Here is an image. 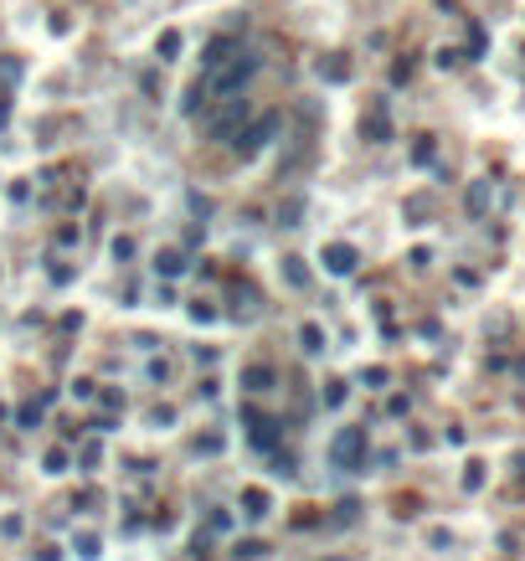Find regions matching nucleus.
<instances>
[{
    "label": "nucleus",
    "instance_id": "nucleus-18",
    "mask_svg": "<svg viewBox=\"0 0 525 561\" xmlns=\"http://www.w3.org/2000/svg\"><path fill=\"white\" fill-rule=\"evenodd\" d=\"M155 52H160V57H175V52H181V36H175V31H165V36H160V47H155Z\"/></svg>",
    "mask_w": 525,
    "mask_h": 561
},
{
    "label": "nucleus",
    "instance_id": "nucleus-16",
    "mask_svg": "<svg viewBox=\"0 0 525 561\" xmlns=\"http://www.w3.org/2000/svg\"><path fill=\"white\" fill-rule=\"evenodd\" d=\"M232 556H237V561H258V556H262V541H243Z\"/></svg>",
    "mask_w": 525,
    "mask_h": 561
},
{
    "label": "nucleus",
    "instance_id": "nucleus-7",
    "mask_svg": "<svg viewBox=\"0 0 525 561\" xmlns=\"http://www.w3.org/2000/svg\"><path fill=\"white\" fill-rule=\"evenodd\" d=\"M243 417H248V427H253V443H258V448H273V443H278V422H273V417H262V412H243Z\"/></svg>",
    "mask_w": 525,
    "mask_h": 561
},
{
    "label": "nucleus",
    "instance_id": "nucleus-23",
    "mask_svg": "<svg viewBox=\"0 0 525 561\" xmlns=\"http://www.w3.org/2000/svg\"><path fill=\"white\" fill-rule=\"evenodd\" d=\"M191 319H201V325H206V319H216V309H206L201 299H196V304H191Z\"/></svg>",
    "mask_w": 525,
    "mask_h": 561
},
{
    "label": "nucleus",
    "instance_id": "nucleus-12",
    "mask_svg": "<svg viewBox=\"0 0 525 561\" xmlns=\"http://www.w3.org/2000/svg\"><path fill=\"white\" fill-rule=\"evenodd\" d=\"M155 268H160L165 278H175V273H181V268H186V257H181V252H175V247H165V252L155 257Z\"/></svg>",
    "mask_w": 525,
    "mask_h": 561
},
{
    "label": "nucleus",
    "instance_id": "nucleus-14",
    "mask_svg": "<svg viewBox=\"0 0 525 561\" xmlns=\"http://www.w3.org/2000/svg\"><path fill=\"white\" fill-rule=\"evenodd\" d=\"M283 278H289L294 289H304V284H309V273H304V263H299V257H283Z\"/></svg>",
    "mask_w": 525,
    "mask_h": 561
},
{
    "label": "nucleus",
    "instance_id": "nucleus-4",
    "mask_svg": "<svg viewBox=\"0 0 525 561\" xmlns=\"http://www.w3.org/2000/svg\"><path fill=\"white\" fill-rule=\"evenodd\" d=\"M361 459H366V427H345L330 443V464L335 469H361Z\"/></svg>",
    "mask_w": 525,
    "mask_h": 561
},
{
    "label": "nucleus",
    "instance_id": "nucleus-11",
    "mask_svg": "<svg viewBox=\"0 0 525 561\" xmlns=\"http://www.w3.org/2000/svg\"><path fill=\"white\" fill-rule=\"evenodd\" d=\"M243 505H248V510H243L248 520H262V515H268V494H262V489H248V494H243Z\"/></svg>",
    "mask_w": 525,
    "mask_h": 561
},
{
    "label": "nucleus",
    "instance_id": "nucleus-6",
    "mask_svg": "<svg viewBox=\"0 0 525 561\" xmlns=\"http://www.w3.org/2000/svg\"><path fill=\"white\" fill-rule=\"evenodd\" d=\"M356 263H361V257H356L350 242H330V247H324V268H330V273H356Z\"/></svg>",
    "mask_w": 525,
    "mask_h": 561
},
{
    "label": "nucleus",
    "instance_id": "nucleus-15",
    "mask_svg": "<svg viewBox=\"0 0 525 561\" xmlns=\"http://www.w3.org/2000/svg\"><path fill=\"white\" fill-rule=\"evenodd\" d=\"M299 340H304V351H309V356H319V351H324V335H319V325H304V330H299Z\"/></svg>",
    "mask_w": 525,
    "mask_h": 561
},
{
    "label": "nucleus",
    "instance_id": "nucleus-3",
    "mask_svg": "<svg viewBox=\"0 0 525 561\" xmlns=\"http://www.w3.org/2000/svg\"><path fill=\"white\" fill-rule=\"evenodd\" d=\"M273 134H278V114H262V119H253V124H243V129H237L232 149H237L243 160H253V155H258V149L268 144Z\"/></svg>",
    "mask_w": 525,
    "mask_h": 561
},
{
    "label": "nucleus",
    "instance_id": "nucleus-20",
    "mask_svg": "<svg viewBox=\"0 0 525 561\" xmlns=\"http://www.w3.org/2000/svg\"><path fill=\"white\" fill-rule=\"evenodd\" d=\"M412 160H418V165H428V160H433V139H428V134L418 139V149H412Z\"/></svg>",
    "mask_w": 525,
    "mask_h": 561
},
{
    "label": "nucleus",
    "instance_id": "nucleus-24",
    "mask_svg": "<svg viewBox=\"0 0 525 561\" xmlns=\"http://www.w3.org/2000/svg\"><path fill=\"white\" fill-rule=\"evenodd\" d=\"M41 561H62V556H57V546H41Z\"/></svg>",
    "mask_w": 525,
    "mask_h": 561
},
{
    "label": "nucleus",
    "instance_id": "nucleus-19",
    "mask_svg": "<svg viewBox=\"0 0 525 561\" xmlns=\"http://www.w3.org/2000/svg\"><path fill=\"white\" fill-rule=\"evenodd\" d=\"M356 510H361L356 500H340V510H335V520H340V525H350V520H356Z\"/></svg>",
    "mask_w": 525,
    "mask_h": 561
},
{
    "label": "nucleus",
    "instance_id": "nucleus-17",
    "mask_svg": "<svg viewBox=\"0 0 525 561\" xmlns=\"http://www.w3.org/2000/svg\"><path fill=\"white\" fill-rule=\"evenodd\" d=\"M78 556L93 561V556H98V535H88V530H83V535H78Z\"/></svg>",
    "mask_w": 525,
    "mask_h": 561
},
{
    "label": "nucleus",
    "instance_id": "nucleus-21",
    "mask_svg": "<svg viewBox=\"0 0 525 561\" xmlns=\"http://www.w3.org/2000/svg\"><path fill=\"white\" fill-rule=\"evenodd\" d=\"M47 469H52V474H62V469H68V453H62V448H52V453H47Z\"/></svg>",
    "mask_w": 525,
    "mask_h": 561
},
{
    "label": "nucleus",
    "instance_id": "nucleus-1",
    "mask_svg": "<svg viewBox=\"0 0 525 561\" xmlns=\"http://www.w3.org/2000/svg\"><path fill=\"white\" fill-rule=\"evenodd\" d=\"M258 73V57L253 52H243V47H237L227 62H216V68L211 73H201V78H196V82H201V88L211 93V103L216 98H227V93H237V88H243V82Z\"/></svg>",
    "mask_w": 525,
    "mask_h": 561
},
{
    "label": "nucleus",
    "instance_id": "nucleus-10",
    "mask_svg": "<svg viewBox=\"0 0 525 561\" xmlns=\"http://www.w3.org/2000/svg\"><path fill=\"white\" fill-rule=\"evenodd\" d=\"M243 386H248V392H268V386H273V365H248Z\"/></svg>",
    "mask_w": 525,
    "mask_h": 561
},
{
    "label": "nucleus",
    "instance_id": "nucleus-22",
    "mask_svg": "<svg viewBox=\"0 0 525 561\" xmlns=\"http://www.w3.org/2000/svg\"><path fill=\"white\" fill-rule=\"evenodd\" d=\"M484 201H489V186H474V196H469V206H474V211H484Z\"/></svg>",
    "mask_w": 525,
    "mask_h": 561
},
{
    "label": "nucleus",
    "instance_id": "nucleus-8",
    "mask_svg": "<svg viewBox=\"0 0 525 561\" xmlns=\"http://www.w3.org/2000/svg\"><path fill=\"white\" fill-rule=\"evenodd\" d=\"M237 47H243V41H237V36H216L211 47H206V57H201V73H211L216 62H227V57H232Z\"/></svg>",
    "mask_w": 525,
    "mask_h": 561
},
{
    "label": "nucleus",
    "instance_id": "nucleus-13",
    "mask_svg": "<svg viewBox=\"0 0 525 561\" xmlns=\"http://www.w3.org/2000/svg\"><path fill=\"white\" fill-rule=\"evenodd\" d=\"M47 402H52V397H41V402H26V407L16 412V422H21V427H36V422H41V407H47Z\"/></svg>",
    "mask_w": 525,
    "mask_h": 561
},
{
    "label": "nucleus",
    "instance_id": "nucleus-9",
    "mask_svg": "<svg viewBox=\"0 0 525 561\" xmlns=\"http://www.w3.org/2000/svg\"><path fill=\"white\" fill-rule=\"evenodd\" d=\"M319 78H324V82H345V78H350V62H345L340 52H335V57H319Z\"/></svg>",
    "mask_w": 525,
    "mask_h": 561
},
{
    "label": "nucleus",
    "instance_id": "nucleus-5",
    "mask_svg": "<svg viewBox=\"0 0 525 561\" xmlns=\"http://www.w3.org/2000/svg\"><path fill=\"white\" fill-rule=\"evenodd\" d=\"M361 134H366L371 144H386V139H391V119H386V103H371V114L361 119Z\"/></svg>",
    "mask_w": 525,
    "mask_h": 561
},
{
    "label": "nucleus",
    "instance_id": "nucleus-2",
    "mask_svg": "<svg viewBox=\"0 0 525 561\" xmlns=\"http://www.w3.org/2000/svg\"><path fill=\"white\" fill-rule=\"evenodd\" d=\"M248 98H237V93H227V98H216L211 109H206V134L216 139V144H232L237 139V129L248 124Z\"/></svg>",
    "mask_w": 525,
    "mask_h": 561
}]
</instances>
